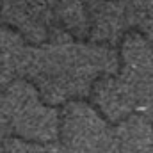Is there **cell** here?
<instances>
[{
	"label": "cell",
	"instance_id": "6da1fadb",
	"mask_svg": "<svg viewBox=\"0 0 153 153\" xmlns=\"http://www.w3.org/2000/svg\"><path fill=\"white\" fill-rule=\"evenodd\" d=\"M64 141L70 153H100L102 152V125L98 117L87 109L73 105L64 116Z\"/></svg>",
	"mask_w": 153,
	"mask_h": 153
},
{
	"label": "cell",
	"instance_id": "7a4b0ae2",
	"mask_svg": "<svg viewBox=\"0 0 153 153\" xmlns=\"http://www.w3.org/2000/svg\"><path fill=\"white\" fill-rule=\"evenodd\" d=\"M14 126L22 135H27L30 139H52L57 132V117L55 114L41 107L38 102L29 105L27 109L20 111L18 114L13 116Z\"/></svg>",
	"mask_w": 153,
	"mask_h": 153
},
{
	"label": "cell",
	"instance_id": "3957f363",
	"mask_svg": "<svg viewBox=\"0 0 153 153\" xmlns=\"http://www.w3.org/2000/svg\"><path fill=\"white\" fill-rule=\"evenodd\" d=\"M7 153H45L43 150H39L38 146H27V144H18V143H11Z\"/></svg>",
	"mask_w": 153,
	"mask_h": 153
}]
</instances>
